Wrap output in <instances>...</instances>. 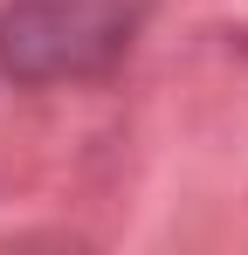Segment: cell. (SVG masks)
I'll list each match as a JSON object with an SVG mask.
<instances>
[{
    "instance_id": "1",
    "label": "cell",
    "mask_w": 248,
    "mask_h": 255,
    "mask_svg": "<svg viewBox=\"0 0 248 255\" xmlns=\"http://www.w3.org/2000/svg\"><path fill=\"white\" fill-rule=\"evenodd\" d=\"M152 0H0V76L14 90H62L111 76L145 35Z\"/></svg>"
}]
</instances>
